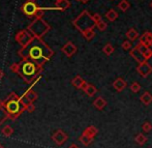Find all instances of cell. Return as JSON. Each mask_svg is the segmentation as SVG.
Listing matches in <instances>:
<instances>
[{
  "label": "cell",
  "instance_id": "obj_1",
  "mask_svg": "<svg viewBox=\"0 0 152 148\" xmlns=\"http://www.w3.org/2000/svg\"><path fill=\"white\" fill-rule=\"evenodd\" d=\"M18 55L22 60H31L38 65H44L54 55V51L42 40V38L35 37L27 46L19 50Z\"/></svg>",
  "mask_w": 152,
  "mask_h": 148
},
{
  "label": "cell",
  "instance_id": "obj_2",
  "mask_svg": "<svg viewBox=\"0 0 152 148\" xmlns=\"http://www.w3.org/2000/svg\"><path fill=\"white\" fill-rule=\"evenodd\" d=\"M10 70L18 74L27 84H31L38 77H40L42 66L31 60H22L19 63L12 64L10 66Z\"/></svg>",
  "mask_w": 152,
  "mask_h": 148
},
{
  "label": "cell",
  "instance_id": "obj_3",
  "mask_svg": "<svg viewBox=\"0 0 152 148\" xmlns=\"http://www.w3.org/2000/svg\"><path fill=\"white\" fill-rule=\"evenodd\" d=\"M72 25L76 27L81 33L85 32L88 29H94L96 27V24L93 20V17L89 14L88 10H83L74 21H72Z\"/></svg>",
  "mask_w": 152,
  "mask_h": 148
},
{
  "label": "cell",
  "instance_id": "obj_4",
  "mask_svg": "<svg viewBox=\"0 0 152 148\" xmlns=\"http://www.w3.org/2000/svg\"><path fill=\"white\" fill-rule=\"evenodd\" d=\"M27 30L35 37L42 38L51 30V26L44 19L35 18V20L33 22H31L30 25H28Z\"/></svg>",
  "mask_w": 152,
  "mask_h": 148
},
{
  "label": "cell",
  "instance_id": "obj_5",
  "mask_svg": "<svg viewBox=\"0 0 152 148\" xmlns=\"http://www.w3.org/2000/svg\"><path fill=\"white\" fill-rule=\"evenodd\" d=\"M4 103H5L6 109L8 112V119L16 120L26 110L25 106L21 104L20 100H8V102L4 100Z\"/></svg>",
  "mask_w": 152,
  "mask_h": 148
},
{
  "label": "cell",
  "instance_id": "obj_6",
  "mask_svg": "<svg viewBox=\"0 0 152 148\" xmlns=\"http://www.w3.org/2000/svg\"><path fill=\"white\" fill-rule=\"evenodd\" d=\"M15 38H16V42L23 48V47L27 46V45L33 40L34 36L26 29V30H21V31H19L18 33L16 34Z\"/></svg>",
  "mask_w": 152,
  "mask_h": 148
},
{
  "label": "cell",
  "instance_id": "obj_7",
  "mask_svg": "<svg viewBox=\"0 0 152 148\" xmlns=\"http://www.w3.org/2000/svg\"><path fill=\"white\" fill-rule=\"evenodd\" d=\"M22 12L25 16L27 17H34L35 16L36 10H38L37 4L35 3V1H32V0H29V1H26L24 4L22 5Z\"/></svg>",
  "mask_w": 152,
  "mask_h": 148
},
{
  "label": "cell",
  "instance_id": "obj_8",
  "mask_svg": "<svg viewBox=\"0 0 152 148\" xmlns=\"http://www.w3.org/2000/svg\"><path fill=\"white\" fill-rule=\"evenodd\" d=\"M67 139H68L67 134L62 130H57L56 132H54V134L52 135L53 142H54L56 145H58V146L63 145L64 143L67 141Z\"/></svg>",
  "mask_w": 152,
  "mask_h": 148
},
{
  "label": "cell",
  "instance_id": "obj_9",
  "mask_svg": "<svg viewBox=\"0 0 152 148\" xmlns=\"http://www.w3.org/2000/svg\"><path fill=\"white\" fill-rule=\"evenodd\" d=\"M137 72L142 78L145 79L149 77V75L152 74V66L148 63V61H145L137 66Z\"/></svg>",
  "mask_w": 152,
  "mask_h": 148
},
{
  "label": "cell",
  "instance_id": "obj_10",
  "mask_svg": "<svg viewBox=\"0 0 152 148\" xmlns=\"http://www.w3.org/2000/svg\"><path fill=\"white\" fill-rule=\"evenodd\" d=\"M62 52H63V54L65 55L66 57H68V58H70V57H72L75 54H76L77 52V47L75 44H72V42H67L65 45H64L63 47H62Z\"/></svg>",
  "mask_w": 152,
  "mask_h": 148
},
{
  "label": "cell",
  "instance_id": "obj_11",
  "mask_svg": "<svg viewBox=\"0 0 152 148\" xmlns=\"http://www.w3.org/2000/svg\"><path fill=\"white\" fill-rule=\"evenodd\" d=\"M129 55L132 57L134 60H136L137 62H138L139 64L140 63H143V62L147 61L146 57L144 56V55L142 54V53L139 51V49L137 48V47H134V48H132V50L129 51Z\"/></svg>",
  "mask_w": 152,
  "mask_h": 148
},
{
  "label": "cell",
  "instance_id": "obj_12",
  "mask_svg": "<svg viewBox=\"0 0 152 148\" xmlns=\"http://www.w3.org/2000/svg\"><path fill=\"white\" fill-rule=\"evenodd\" d=\"M126 87H127V83H126V81L124 80L123 78H117L116 80L113 82V88L118 92L123 91Z\"/></svg>",
  "mask_w": 152,
  "mask_h": 148
},
{
  "label": "cell",
  "instance_id": "obj_13",
  "mask_svg": "<svg viewBox=\"0 0 152 148\" xmlns=\"http://www.w3.org/2000/svg\"><path fill=\"white\" fill-rule=\"evenodd\" d=\"M8 118V112L4 100H0V124H2Z\"/></svg>",
  "mask_w": 152,
  "mask_h": 148
},
{
  "label": "cell",
  "instance_id": "obj_14",
  "mask_svg": "<svg viewBox=\"0 0 152 148\" xmlns=\"http://www.w3.org/2000/svg\"><path fill=\"white\" fill-rule=\"evenodd\" d=\"M107 105H108V102H107L104 97H102V96H98V97H96L95 100H94V102H93L94 108L97 109V110H99V111H102V109H104V107H106Z\"/></svg>",
  "mask_w": 152,
  "mask_h": 148
},
{
  "label": "cell",
  "instance_id": "obj_15",
  "mask_svg": "<svg viewBox=\"0 0 152 148\" xmlns=\"http://www.w3.org/2000/svg\"><path fill=\"white\" fill-rule=\"evenodd\" d=\"M140 100L143 105L149 106L150 104H152V94L149 91H145L144 93L140 96Z\"/></svg>",
  "mask_w": 152,
  "mask_h": 148
},
{
  "label": "cell",
  "instance_id": "obj_16",
  "mask_svg": "<svg viewBox=\"0 0 152 148\" xmlns=\"http://www.w3.org/2000/svg\"><path fill=\"white\" fill-rule=\"evenodd\" d=\"M134 141H136V143L138 145H140V146H143V145H145L147 143V141H148V138H147V137L145 136L143 133H139V134H137L136 137H134Z\"/></svg>",
  "mask_w": 152,
  "mask_h": 148
},
{
  "label": "cell",
  "instance_id": "obj_17",
  "mask_svg": "<svg viewBox=\"0 0 152 148\" xmlns=\"http://www.w3.org/2000/svg\"><path fill=\"white\" fill-rule=\"evenodd\" d=\"M83 133H84V134H86L87 136H89L90 138L94 139L96 137V135L98 134V130H97V127H95L94 125H90V126H88L87 128H85V130Z\"/></svg>",
  "mask_w": 152,
  "mask_h": 148
},
{
  "label": "cell",
  "instance_id": "obj_18",
  "mask_svg": "<svg viewBox=\"0 0 152 148\" xmlns=\"http://www.w3.org/2000/svg\"><path fill=\"white\" fill-rule=\"evenodd\" d=\"M125 34H126V37H127V40H129L130 42H134V40H138V38L140 37L138 31H137L134 28H130Z\"/></svg>",
  "mask_w": 152,
  "mask_h": 148
},
{
  "label": "cell",
  "instance_id": "obj_19",
  "mask_svg": "<svg viewBox=\"0 0 152 148\" xmlns=\"http://www.w3.org/2000/svg\"><path fill=\"white\" fill-rule=\"evenodd\" d=\"M55 5H56V7H58V10H65L66 8L70 6V2L68 0H59V1H56Z\"/></svg>",
  "mask_w": 152,
  "mask_h": 148
},
{
  "label": "cell",
  "instance_id": "obj_20",
  "mask_svg": "<svg viewBox=\"0 0 152 148\" xmlns=\"http://www.w3.org/2000/svg\"><path fill=\"white\" fill-rule=\"evenodd\" d=\"M79 141H80L83 145H85V146H89L92 143V141H93V139L90 138L89 136H87L84 133H82V135H81L80 138H79Z\"/></svg>",
  "mask_w": 152,
  "mask_h": 148
},
{
  "label": "cell",
  "instance_id": "obj_21",
  "mask_svg": "<svg viewBox=\"0 0 152 148\" xmlns=\"http://www.w3.org/2000/svg\"><path fill=\"white\" fill-rule=\"evenodd\" d=\"M84 81L85 80L81 76H76L72 80V86L76 87V88L81 89V86H82V84H83V82H84Z\"/></svg>",
  "mask_w": 152,
  "mask_h": 148
},
{
  "label": "cell",
  "instance_id": "obj_22",
  "mask_svg": "<svg viewBox=\"0 0 152 148\" xmlns=\"http://www.w3.org/2000/svg\"><path fill=\"white\" fill-rule=\"evenodd\" d=\"M118 17H119L118 16V12H117L115 10H108V12H107V14H106V18L108 19L110 22H114V21L116 20Z\"/></svg>",
  "mask_w": 152,
  "mask_h": 148
},
{
  "label": "cell",
  "instance_id": "obj_23",
  "mask_svg": "<svg viewBox=\"0 0 152 148\" xmlns=\"http://www.w3.org/2000/svg\"><path fill=\"white\" fill-rule=\"evenodd\" d=\"M25 95H26L27 97H28L32 103L35 102V100H37V97H38L37 93H36V92L34 91L33 89H29V90H27V91L25 92Z\"/></svg>",
  "mask_w": 152,
  "mask_h": 148
},
{
  "label": "cell",
  "instance_id": "obj_24",
  "mask_svg": "<svg viewBox=\"0 0 152 148\" xmlns=\"http://www.w3.org/2000/svg\"><path fill=\"white\" fill-rule=\"evenodd\" d=\"M85 93L87 94L88 96H93V95H95L96 94V92H97V88H96L94 85H92V84H89L88 85V87H87V89L85 90Z\"/></svg>",
  "mask_w": 152,
  "mask_h": 148
},
{
  "label": "cell",
  "instance_id": "obj_25",
  "mask_svg": "<svg viewBox=\"0 0 152 148\" xmlns=\"http://www.w3.org/2000/svg\"><path fill=\"white\" fill-rule=\"evenodd\" d=\"M114 51H115L114 47H113V45H111V44H107L106 46L102 48V52H104L106 55H108V56L112 55L113 53H114Z\"/></svg>",
  "mask_w": 152,
  "mask_h": 148
},
{
  "label": "cell",
  "instance_id": "obj_26",
  "mask_svg": "<svg viewBox=\"0 0 152 148\" xmlns=\"http://www.w3.org/2000/svg\"><path fill=\"white\" fill-rule=\"evenodd\" d=\"M118 7L120 8L122 12H126V10L130 8V3L127 0H121L118 3Z\"/></svg>",
  "mask_w": 152,
  "mask_h": 148
},
{
  "label": "cell",
  "instance_id": "obj_27",
  "mask_svg": "<svg viewBox=\"0 0 152 148\" xmlns=\"http://www.w3.org/2000/svg\"><path fill=\"white\" fill-rule=\"evenodd\" d=\"M82 35L84 36L87 40H91L92 38L95 36V31H94V29H88V30H86L85 32H83Z\"/></svg>",
  "mask_w": 152,
  "mask_h": 148
},
{
  "label": "cell",
  "instance_id": "obj_28",
  "mask_svg": "<svg viewBox=\"0 0 152 148\" xmlns=\"http://www.w3.org/2000/svg\"><path fill=\"white\" fill-rule=\"evenodd\" d=\"M1 133L4 137H10L12 135V133H14V130H12V127L10 125H5L2 128Z\"/></svg>",
  "mask_w": 152,
  "mask_h": 148
},
{
  "label": "cell",
  "instance_id": "obj_29",
  "mask_svg": "<svg viewBox=\"0 0 152 148\" xmlns=\"http://www.w3.org/2000/svg\"><path fill=\"white\" fill-rule=\"evenodd\" d=\"M20 102H21V104H22L23 106H25V108H26V107H28L30 104H32V102L29 100L28 97H27L26 95H25V94H23L22 96H20Z\"/></svg>",
  "mask_w": 152,
  "mask_h": 148
},
{
  "label": "cell",
  "instance_id": "obj_30",
  "mask_svg": "<svg viewBox=\"0 0 152 148\" xmlns=\"http://www.w3.org/2000/svg\"><path fill=\"white\" fill-rule=\"evenodd\" d=\"M142 130L144 133H150L152 130V124L151 122L149 121H145L144 123L142 124Z\"/></svg>",
  "mask_w": 152,
  "mask_h": 148
},
{
  "label": "cell",
  "instance_id": "obj_31",
  "mask_svg": "<svg viewBox=\"0 0 152 148\" xmlns=\"http://www.w3.org/2000/svg\"><path fill=\"white\" fill-rule=\"evenodd\" d=\"M130 90H132L134 93H138V92L141 90V85L139 84L138 82L132 83V85H130Z\"/></svg>",
  "mask_w": 152,
  "mask_h": 148
},
{
  "label": "cell",
  "instance_id": "obj_32",
  "mask_svg": "<svg viewBox=\"0 0 152 148\" xmlns=\"http://www.w3.org/2000/svg\"><path fill=\"white\" fill-rule=\"evenodd\" d=\"M121 47H122V49H123V50H125V51L129 50L130 51V50H132V42H130L129 40H124V42H122Z\"/></svg>",
  "mask_w": 152,
  "mask_h": 148
},
{
  "label": "cell",
  "instance_id": "obj_33",
  "mask_svg": "<svg viewBox=\"0 0 152 148\" xmlns=\"http://www.w3.org/2000/svg\"><path fill=\"white\" fill-rule=\"evenodd\" d=\"M5 100L6 102H8V100H20V96L17 93H15V92H12V93L8 94L7 97L5 98Z\"/></svg>",
  "mask_w": 152,
  "mask_h": 148
},
{
  "label": "cell",
  "instance_id": "obj_34",
  "mask_svg": "<svg viewBox=\"0 0 152 148\" xmlns=\"http://www.w3.org/2000/svg\"><path fill=\"white\" fill-rule=\"evenodd\" d=\"M96 27H97V29L100 30V31H104V30L107 29V27H108V25H107V23L104 22V20H102L100 22H98L97 24H96Z\"/></svg>",
  "mask_w": 152,
  "mask_h": 148
},
{
  "label": "cell",
  "instance_id": "obj_35",
  "mask_svg": "<svg viewBox=\"0 0 152 148\" xmlns=\"http://www.w3.org/2000/svg\"><path fill=\"white\" fill-rule=\"evenodd\" d=\"M145 34H146V45L151 46L152 45V32L146 31L145 32Z\"/></svg>",
  "mask_w": 152,
  "mask_h": 148
},
{
  "label": "cell",
  "instance_id": "obj_36",
  "mask_svg": "<svg viewBox=\"0 0 152 148\" xmlns=\"http://www.w3.org/2000/svg\"><path fill=\"white\" fill-rule=\"evenodd\" d=\"M44 14H45V10H44V8H40V7H38V10H36V12H35V18H37V19H42V16H44Z\"/></svg>",
  "mask_w": 152,
  "mask_h": 148
},
{
  "label": "cell",
  "instance_id": "obj_37",
  "mask_svg": "<svg viewBox=\"0 0 152 148\" xmlns=\"http://www.w3.org/2000/svg\"><path fill=\"white\" fill-rule=\"evenodd\" d=\"M92 17H93V20H94V22H95V24H97L98 22H100V21L102 20V16H100L99 14H97V12H96V14H94Z\"/></svg>",
  "mask_w": 152,
  "mask_h": 148
},
{
  "label": "cell",
  "instance_id": "obj_38",
  "mask_svg": "<svg viewBox=\"0 0 152 148\" xmlns=\"http://www.w3.org/2000/svg\"><path fill=\"white\" fill-rule=\"evenodd\" d=\"M34 110H35V106H34V105H33V103H32V104L29 105L28 107H26V111H28L29 113L33 112Z\"/></svg>",
  "mask_w": 152,
  "mask_h": 148
},
{
  "label": "cell",
  "instance_id": "obj_39",
  "mask_svg": "<svg viewBox=\"0 0 152 148\" xmlns=\"http://www.w3.org/2000/svg\"><path fill=\"white\" fill-rule=\"evenodd\" d=\"M88 85H89V83L86 82V81H84V82H83V84H82V86H81V90L85 91V90L87 89V87H88Z\"/></svg>",
  "mask_w": 152,
  "mask_h": 148
},
{
  "label": "cell",
  "instance_id": "obj_40",
  "mask_svg": "<svg viewBox=\"0 0 152 148\" xmlns=\"http://www.w3.org/2000/svg\"><path fill=\"white\" fill-rule=\"evenodd\" d=\"M3 76H4V73H3V70H0V80H1V79L3 78Z\"/></svg>",
  "mask_w": 152,
  "mask_h": 148
},
{
  "label": "cell",
  "instance_id": "obj_41",
  "mask_svg": "<svg viewBox=\"0 0 152 148\" xmlns=\"http://www.w3.org/2000/svg\"><path fill=\"white\" fill-rule=\"evenodd\" d=\"M68 148H80V147H79L77 144H72V145H70V146L68 147Z\"/></svg>",
  "mask_w": 152,
  "mask_h": 148
},
{
  "label": "cell",
  "instance_id": "obj_42",
  "mask_svg": "<svg viewBox=\"0 0 152 148\" xmlns=\"http://www.w3.org/2000/svg\"><path fill=\"white\" fill-rule=\"evenodd\" d=\"M77 1H80V2H82V3H87L89 0H77Z\"/></svg>",
  "mask_w": 152,
  "mask_h": 148
},
{
  "label": "cell",
  "instance_id": "obj_43",
  "mask_svg": "<svg viewBox=\"0 0 152 148\" xmlns=\"http://www.w3.org/2000/svg\"><path fill=\"white\" fill-rule=\"evenodd\" d=\"M0 148H3V146H2V144L0 143Z\"/></svg>",
  "mask_w": 152,
  "mask_h": 148
},
{
  "label": "cell",
  "instance_id": "obj_44",
  "mask_svg": "<svg viewBox=\"0 0 152 148\" xmlns=\"http://www.w3.org/2000/svg\"><path fill=\"white\" fill-rule=\"evenodd\" d=\"M150 7L152 8V1H151V3H150Z\"/></svg>",
  "mask_w": 152,
  "mask_h": 148
},
{
  "label": "cell",
  "instance_id": "obj_45",
  "mask_svg": "<svg viewBox=\"0 0 152 148\" xmlns=\"http://www.w3.org/2000/svg\"><path fill=\"white\" fill-rule=\"evenodd\" d=\"M55 1H59V0H55Z\"/></svg>",
  "mask_w": 152,
  "mask_h": 148
},
{
  "label": "cell",
  "instance_id": "obj_46",
  "mask_svg": "<svg viewBox=\"0 0 152 148\" xmlns=\"http://www.w3.org/2000/svg\"><path fill=\"white\" fill-rule=\"evenodd\" d=\"M32 1H35V0H32Z\"/></svg>",
  "mask_w": 152,
  "mask_h": 148
}]
</instances>
